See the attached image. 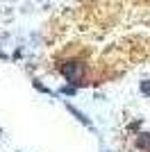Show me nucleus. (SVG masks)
<instances>
[{"label": "nucleus", "instance_id": "nucleus-4", "mask_svg": "<svg viewBox=\"0 0 150 152\" xmlns=\"http://www.w3.org/2000/svg\"><path fill=\"white\" fill-rule=\"evenodd\" d=\"M141 93L150 95V80H143V82H141Z\"/></svg>", "mask_w": 150, "mask_h": 152}, {"label": "nucleus", "instance_id": "nucleus-3", "mask_svg": "<svg viewBox=\"0 0 150 152\" xmlns=\"http://www.w3.org/2000/svg\"><path fill=\"white\" fill-rule=\"evenodd\" d=\"M68 111H71V114H73V116H77V118H80V121L84 123V125H87V127H93V125H91V121H89V118H87V116H84V114H82V111H77V109L73 107V104H68Z\"/></svg>", "mask_w": 150, "mask_h": 152}, {"label": "nucleus", "instance_id": "nucleus-5", "mask_svg": "<svg viewBox=\"0 0 150 152\" xmlns=\"http://www.w3.org/2000/svg\"><path fill=\"white\" fill-rule=\"evenodd\" d=\"M62 93H68V95H73V93H75V89H73V86H64V89H62Z\"/></svg>", "mask_w": 150, "mask_h": 152}, {"label": "nucleus", "instance_id": "nucleus-2", "mask_svg": "<svg viewBox=\"0 0 150 152\" xmlns=\"http://www.w3.org/2000/svg\"><path fill=\"white\" fill-rule=\"evenodd\" d=\"M134 143H137V148H139V150H146V152H150V134H148V132L139 134Z\"/></svg>", "mask_w": 150, "mask_h": 152}, {"label": "nucleus", "instance_id": "nucleus-1", "mask_svg": "<svg viewBox=\"0 0 150 152\" xmlns=\"http://www.w3.org/2000/svg\"><path fill=\"white\" fill-rule=\"evenodd\" d=\"M62 75L68 80L71 84H77L84 77V66H82L80 61H66L62 66Z\"/></svg>", "mask_w": 150, "mask_h": 152}]
</instances>
